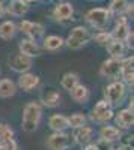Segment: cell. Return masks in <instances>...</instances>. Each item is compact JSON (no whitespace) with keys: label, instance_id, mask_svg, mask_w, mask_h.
Instances as JSON below:
<instances>
[{"label":"cell","instance_id":"cell-1","mask_svg":"<svg viewBox=\"0 0 134 150\" xmlns=\"http://www.w3.org/2000/svg\"><path fill=\"white\" fill-rule=\"evenodd\" d=\"M42 117V108L38 102H29L23 110V120H21V126L23 131L32 134L38 129V125Z\"/></svg>","mask_w":134,"mask_h":150},{"label":"cell","instance_id":"cell-2","mask_svg":"<svg viewBox=\"0 0 134 150\" xmlns=\"http://www.w3.org/2000/svg\"><path fill=\"white\" fill-rule=\"evenodd\" d=\"M125 95H127L125 83L119 81V80H115L104 89V101L108 102L112 107H119L124 102Z\"/></svg>","mask_w":134,"mask_h":150},{"label":"cell","instance_id":"cell-3","mask_svg":"<svg viewBox=\"0 0 134 150\" xmlns=\"http://www.w3.org/2000/svg\"><path fill=\"white\" fill-rule=\"evenodd\" d=\"M92 39V35L88 27L84 26H76L71 30L69 36L65 39V45L71 50H80Z\"/></svg>","mask_w":134,"mask_h":150},{"label":"cell","instance_id":"cell-4","mask_svg":"<svg viewBox=\"0 0 134 150\" xmlns=\"http://www.w3.org/2000/svg\"><path fill=\"white\" fill-rule=\"evenodd\" d=\"M86 21L96 30H104L107 27V24L110 23L112 14L108 12L107 8H92L86 12L84 15Z\"/></svg>","mask_w":134,"mask_h":150},{"label":"cell","instance_id":"cell-5","mask_svg":"<svg viewBox=\"0 0 134 150\" xmlns=\"http://www.w3.org/2000/svg\"><path fill=\"white\" fill-rule=\"evenodd\" d=\"M17 29L20 32H23L24 35H27L29 39H32L35 42L39 41L45 33V27L41 23H35V21H30V20H21L17 24Z\"/></svg>","mask_w":134,"mask_h":150},{"label":"cell","instance_id":"cell-6","mask_svg":"<svg viewBox=\"0 0 134 150\" xmlns=\"http://www.w3.org/2000/svg\"><path fill=\"white\" fill-rule=\"evenodd\" d=\"M113 119V107L105 102L104 99L96 102L92 110V120L95 123H107L108 120Z\"/></svg>","mask_w":134,"mask_h":150},{"label":"cell","instance_id":"cell-7","mask_svg":"<svg viewBox=\"0 0 134 150\" xmlns=\"http://www.w3.org/2000/svg\"><path fill=\"white\" fill-rule=\"evenodd\" d=\"M122 72V65H120L119 59H108L105 62H103V65L100 68V75L103 78H108V80H118L120 77Z\"/></svg>","mask_w":134,"mask_h":150},{"label":"cell","instance_id":"cell-8","mask_svg":"<svg viewBox=\"0 0 134 150\" xmlns=\"http://www.w3.org/2000/svg\"><path fill=\"white\" fill-rule=\"evenodd\" d=\"M74 15V5L69 2H59L54 8H53V17L56 21L66 24L68 21H72Z\"/></svg>","mask_w":134,"mask_h":150},{"label":"cell","instance_id":"cell-9","mask_svg":"<svg viewBox=\"0 0 134 150\" xmlns=\"http://www.w3.org/2000/svg\"><path fill=\"white\" fill-rule=\"evenodd\" d=\"M8 66H9V69H12L17 74L29 72L32 68V59L18 53V54H14L8 59Z\"/></svg>","mask_w":134,"mask_h":150},{"label":"cell","instance_id":"cell-10","mask_svg":"<svg viewBox=\"0 0 134 150\" xmlns=\"http://www.w3.org/2000/svg\"><path fill=\"white\" fill-rule=\"evenodd\" d=\"M130 32H131L130 20L125 15H119V18L116 20V24H115V29L110 32V35H112V39L125 42V39H127V36H128Z\"/></svg>","mask_w":134,"mask_h":150},{"label":"cell","instance_id":"cell-11","mask_svg":"<svg viewBox=\"0 0 134 150\" xmlns=\"http://www.w3.org/2000/svg\"><path fill=\"white\" fill-rule=\"evenodd\" d=\"M69 144H71V137L65 132H54L47 140V147L50 150H65L69 147Z\"/></svg>","mask_w":134,"mask_h":150},{"label":"cell","instance_id":"cell-12","mask_svg":"<svg viewBox=\"0 0 134 150\" xmlns=\"http://www.w3.org/2000/svg\"><path fill=\"white\" fill-rule=\"evenodd\" d=\"M41 84V78L38 77V75L35 74H30V72H24L20 75L18 78V86L20 89H23L24 92H32L35 89H38Z\"/></svg>","mask_w":134,"mask_h":150},{"label":"cell","instance_id":"cell-13","mask_svg":"<svg viewBox=\"0 0 134 150\" xmlns=\"http://www.w3.org/2000/svg\"><path fill=\"white\" fill-rule=\"evenodd\" d=\"M30 6L26 5V3H23L21 0H9V3L5 6V11H6V14H9L11 17H24L29 12Z\"/></svg>","mask_w":134,"mask_h":150},{"label":"cell","instance_id":"cell-14","mask_svg":"<svg viewBox=\"0 0 134 150\" xmlns=\"http://www.w3.org/2000/svg\"><path fill=\"white\" fill-rule=\"evenodd\" d=\"M18 48H20V54L26 56V57H30V59L38 57L41 54L39 45L36 44L35 41L29 39V38H27V39H21L20 44H18Z\"/></svg>","mask_w":134,"mask_h":150},{"label":"cell","instance_id":"cell-15","mask_svg":"<svg viewBox=\"0 0 134 150\" xmlns=\"http://www.w3.org/2000/svg\"><path fill=\"white\" fill-rule=\"evenodd\" d=\"M93 137V129L91 126H88V125H83V126L74 129V135H72V138H74V141L80 146H86L91 143Z\"/></svg>","mask_w":134,"mask_h":150},{"label":"cell","instance_id":"cell-16","mask_svg":"<svg viewBox=\"0 0 134 150\" xmlns=\"http://www.w3.org/2000/svg\"><path fill=\"white\" fill-rule=\"evenodd\" d=\"M115 120H116V125L120 129H130V128H133V125H134V112L131 110H128V108L120 110L116 114Z\"/></svg>","mask_w":134,"mask_h":150},{"label":"cell","instance_id":"cell-17","mask_svg":"<svg viewBox=\"0 0 134 150\" xmlns=\"http://www.w3.org/2000/svg\"><path fill=\"white\" fill-rule=\"evenodd\" d=\"M48 126H50V129L54 131V132H65L69 128L68 117L63 116V114H53L48 119Z\"/></svg>","mask_w":134,"mask_h":150},{"label":"cell","instance_id":"cell-18","mask_svg":"<svg viewBox=\"0 0 134 150\" xmlns=\"http://www.w3.org/2000/svg\"><path fill=\"white\" fill-rule=\"evenodd\" d=\"M69 95H71V98L74 99L76 102H78V104H86V102L89 101V98H91L89 89H88L86 86L80 84V83L69 90Z\"/></svg>","mask_w":134,"mask_h":150},{"label":"cell","instance_id":"cell-19","mask_svg":"<svg viewBox=\"0 0 134 150\" xmlns=\"http://www.w3.org/2000/svg\"><path fill=\"white\" fill-rule=\"evenodd\" d=\"M107 48V53L110 54L112 59H124V54H125V44L120 42V41H116V39H112L110 42H108L105 45Z\"/></svg>","mask_w":134,"mask_h":150},{"label":"cell","instance_id":"cell-20","mask_svg":"<svg viewBox=\"0 0 134 150\" xmlns=\"http://www.w3.org/2000/svg\"><path fill=\"white\" fill-rule=\"evenodd\" d=\"M41 102L47 107V108H56L60 104V95L57 90L54 89H48L42 93L41 96Z\"/></svg>","mask_w":134,"mask_h":150},{"label":"cell","instance_id":"cell-21","mask_svg":"<svg viewBox=\"0 0 134 150\" xmlns=\"http://www.w3.org/2000/svg\"><path fill=\"white\" fill-rule=\"evenodd\" d=\"M18 29H17V24L12 21V20H6L3 23H0V38L5 41H9L12 38H15Z\"/></svg>","mask_w":134,"mask_h":150},{"label":"cell","instance_id":"cell-22","mask_svg":"<svg viewBox=\"0 0 134 150\" xmlns=\"http://www.w3.org/2000/svg\"><path fill=\"white\" fill-rule=\"evenodd\" d=\"M100 138L107 140V141H118L120 140V131L116 126H112V125H103L100 129Z\"/></svg>","mask_w":134,"mask_h":150},{"label":"cell","instance_id":"cell-23","mask_svg":"<svg viewBox=\"0 0 134 150\" xmlns=\"http://www.w3.org/2000/svg\"><path fill=\"white\" fill-rule=\"evenodd\" d=\"M65 45V39L59 35H50L44 38V48L47 51H57Z\"/></svg>","mask_w":134,"mask_h":150},{"label":"cell","instance_id":"cell-24","mask_svg":"<svg viewBox=\"0 0 134 150\" xmlns=\"http://www.w3.org/2000/svg\"><path fill=\"white\" fill-rule=\"evenodd\" d=\"M17 93V84L9 80V78H2L0 80V98H11Z\"/></svg>","mask_w":134,"mask_h":150},{"label":"cell","instance_id":"cell-25","mask_svg":"<svg viewBox=\"0 0 134 150\" xmlns=\"http://www.w3.org/2000/svg\"><path fill=\"white\" fill-rule=\"evenodd\" d=\"M78 83H80L78 74H76V72H68V74H65L63 77H62L60 86H62L65 90H68V92H69V90L72 89V87H76Z\"/></svg>","mask_w":134,"mask_h":150},{"label":"cell","instance_id":"cell-26","mask_svg":"<svg viewBox=\"0 0 134 150\" xmlns=\"http://www.w3.org/2000/svg\"><path fill=\"white\" fill-rule=\"evenodd\" d=\"M128 3H130L128 0H112L107 9L112 15H124Z\"/></svg>","mask_w":134,"mask_h":150},{"label":"cell","instance_id":"cell-27","mask_svg":"<svg viewBox=\"0 0 134 150\" xmlns=\"http://www.w3.org/2000/svg\"><path fill=\"white\" fill-rule=\"evenodd\" d=\"M68 123H69V128L77 129L83 125H86V116L83 112H74V114H71V117H68Z\"/></svg>","mask_w":134,"mask_h":150},{"label":"cell","instance_id":"cell-28","mask_svg":"<svg viewBox=\"0 0 134 150\" xmlns=\"http://www.w3.org/2000/svg\"><path fill=\"white\" fill-rule=\"evenodd\" d=\"M92 39L98 44V45H103V47H105L108 42L112 41V35H110V32H105V30H98L95 35H92Z\"/></svg>","mask_w":134,"mask_h":150},{"label":"cell","instance_id":"cell-29","mask_svg":"<svg viewBox=\"0 0 134 150\" xmlns=\"http://www.w3.org/2000/svg\"><path fill=\"white\" fill-rule=\"evenodd\" d=\"M0 149H2V150H20L18 144H17V141L14 138L2 140V141H0Z\"/></svg>","mask_w":134,"mask_h":150},{"label":"cell","instance_id":"cell-30","mask_svg":"<svg viewBox=\"0 0 134 150\" xmlns=\"http://www.w3.org/2000/svg\"><path fill=\"white\" fill-rule=\"evenodd\" d=\"M6 138H14V131L8 125H0V141Z\"/></svg>","mask_w":134,"mask_h":150},{"label":"cell","instance_id":"cell-31","mask_svg":"<svg viewBox=\"0 0 134 150\" xmlns=\"http://www.w3.org/2000/svg\"><path fill=\"white\" fill-rule=\"evenodd\" d=\"M95 146H96V149H98V150H113L112 143L107 141V140H103V138H100L98 141H96Z\"/></svg>","mask_w":134,"mask_h":150},{"label":"cell","instance_id":"cell-32","mask_svg":"<svg viewBox=\"0 0 134 150\" xmlns=\"http://www.w3.org/2000/svg\"><path fill=\"white\" fill-rule=\"evenodd\" d=\"M5 14H6V11H5V5H3V3H0V18H2Z\"/></svg>","mask_w":134,"mask_h":150},{"label":"cell","instance_id":"cell-33","mask_svg":"<svg viewBox=\"0 0 134 150\" xmlns=\"http://www.w3.org/2000/svg\"><path fill=\"white\" fill-rule=\"evenodd\" d=\"M84 150H98V149H96V146H95V144H86Z\"/></svg>","mask_w":134,"mask_h":150},{"label":"cell","instance_id":"cell-34","mask_svg":"<svg viewBox=\"0 0 134 150\" xmlns=\"http://www.w3.org/2000/svg\"><path fill=\"white\" fill-rule=\"evenodd\" d=\"M21 2H23V3H26V5H30V3L35 2V0H21Z\"/></svg>","mask_w":134,"mask_h":150},{"label":"cell","instance_id":"cell-35","mask_svg":"<svg viewBox=\"0 0 134 150\" xmlns=\"http://www.w3.org/2000/svg\"><path fill=\"white\" fill-rule=\"evenodd\" d=\"M35 2H45V0H35Z\"/></svg>","mask_w":134,"mask_h":150},{"label":"cell","instance_id":"cell-36","mask_svg":"<svg viewBox=\"0 0 134 150\" xmlns=\"http://www.w3.org/2000/svg\"><path fill=\"white\" fill-rule=\"evenodd\" d=\"M57 2H66V0H57Z\"/></svg>","mask_w":134,"mask_h":150},{"label":"cell","instance_id":"cell-37","mask_svg":"<svg viewBox=\"0 0 134 150\" xmlns=\"http://www.w3.org/2000/svg\"><path fill=\"white\" fill-rule=\"evenodd\" d=\"M3 2H5V0H0V3H3Z\"/></svg>","mask_w":134,"mask_h":150},{"label":"cell","instance_id":"cell-38","mask_svg":"<svg viewBox=\"0 0 134 150\" xmlns=\"http://www.w3.org/2000/svg\"><path fill=\"white\" fill-rule=\"evenodd\" d=\"M0 74H2V69H0Z\"/></svg>","mask_w":134,"mask_h":150}]
</instances>
